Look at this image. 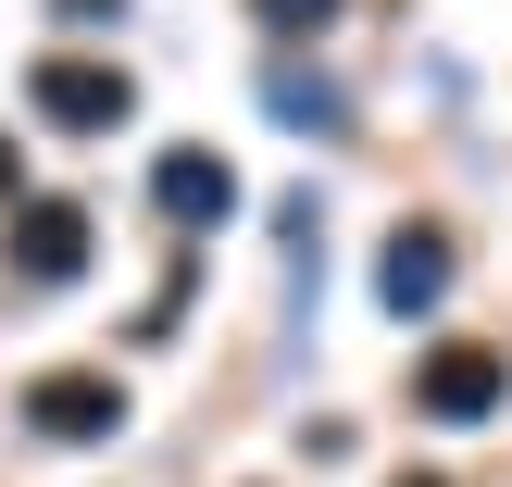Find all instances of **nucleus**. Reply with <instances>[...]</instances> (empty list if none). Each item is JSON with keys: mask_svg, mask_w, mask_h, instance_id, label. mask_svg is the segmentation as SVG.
<instances>
[{"mask_svg": "<svg viewBox=\"0 0 512 487\" xmlns=\"http://www.w3.org/2000/svg\"><path fill=\"white\" fill-rule=\"evenodd\" d=\"M0 188H13V150H0Z\"/></svg>", "mask_w": 512, "mask_h": 487, "instance_id": "nucleus-9", "label": "nucleus"}, {"mask_svg": "<svg viewBox=\"0 0 512 487\" xmlns=\"http://www.w3.org/2000/svg\"><path fill=\"white\" fill-rule=\"evenodd\" d=\"M275 113H288V125H338V88H313V75H275Z\"/></svg>", "mask_w": 512, "mask_h": 487, "instance_id": "nucleus-8", "label": "nucleus"}, {"mask_svg": "<svg viewBox=\"0 0 512 487\" xmlns=\"http://www.w3.org/2000/svg\"><path fill=\"white\" fill-rule=\"evenodd\" d=\"M25 100H38V125H63V138H113V125L138 113V75L88 63V50H50V63L25 75Z\"/></svg>", "mask_w": 512, "mask_h": 487, "instance_id": "nucleus-1", "label": "nucleus"}, {"mask_svg": "<svg viewBox=\"0 0 512 487\" xmlns=\"http://www.w3.org/2000/svg\"><path fill=\"white\" fill-rule=\"evenodd\" d=\"M150 200H163V225H188V238H200V225L238 213V175H225L213 150H163V163H150Z\"/></svg>", "mask_w": 512, "mask_h": 487, "instance_id": "nucleus-5", "label": "nucleus"}, {"mask_svg": "<svg viewBox=\"0 0 512 487\" xmlns=\"http://www.w3.org/2000/svg\"><path fill=\"white\" fill-rule=\"evenodd\" d=\"M375 300H388L400 325L450 300V238H438V225H400V238H388V263H375Z\"/></svg>", "mask_w": 512, "mask_h": 487, "instance_id": "nucleus-6", "label": "nucleus"}, {"mask_svg": "<svg viewBox=\"0 0 512 487\" xmlns=\"http://www.w3.org/2000/svg\"><path fill=\"white\" fill-rule=\"evenodd\" d=\"M413 487H438V475H413Z\"/></svg>", "mask_w": 512, "mask_h": 487, "instance_id": "nucleus-10", "label": "nucleus"}, {"mask_svg": "<svg viewBox=\"0 0 512 487\" xmlns=\"http://www.w3.org/2000/svg\"><path fill=\"white\" fill-rule=\"evenodd\" d=\"M500 400H512V350H488V338H450V350L413 363V413L425 425H488Z\"/></svg>", "mask_w": 512, "mask_h": 487, "instance_id": "nucleus-2", "label": "nucleus"}, {"mask_svg": "<svg viewBox=\"0 0 512 487\" xmlns=\"http://www.w3.org/2000/svg\"><path fill=\"white\" fill-rule=\"evenodd\" d=\"M250 25L263 38H313V25H338V0H250Z\"/></svg>", "mask_w": 512, "mask_h": 487, "instance_id": "nucleus-7", "label": "nucleus"}, {"mask_svg": "<svg viewBox=\"0 0 512 487\" xmlns=\"http://www.w3.org/2000/svg\"><path fill=\"white\" fill-rule=\"evenodd\" d=\"M75 263H88V213L75 200H25L13 213V275L25 288H75Z\"/></svg>", "mask_w": 512, "mask_h": 487, "instance_id": "nucleus-3", "label": "nucleus"}, {"mask_svg": "<svg viewBox=\"0 0 512 487\" xmlns=\"http://www.w3.org/2000/svg\"><path fill=\"white\" fill-rule=\"evenodd\" d=\"M25 425H38V438H113L125 388L113 375H38V388H25Z\"/></svg>", "mask_w": 512, "mask_h": 487, "instance_id": "nucleus-4", "label": "nucleus"}]
</instances>
